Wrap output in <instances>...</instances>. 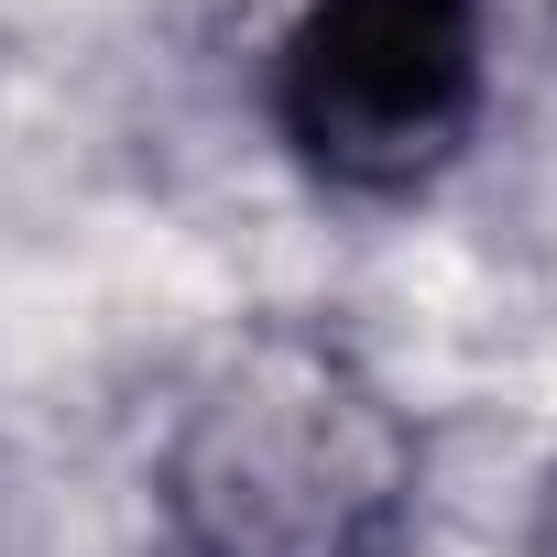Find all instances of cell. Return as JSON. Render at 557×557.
<instances>
[{"label":"cell","instance_id":"cell-1","mask_svg":"<svg viewBox=\"0 0 557 557\" xmlns=\"http://www.w3.org/2000/svg\"><path fill=\"white\" fill-rule=\"evenodd\" d=\"M416 513V416L307 318L240 329L153 437V524L175 557H405Z\"/></svg>","mask_w":557,"mask_h":557},{"label":"cell","instance_id":"cell-2","mask_svg":"<svg viewBox=\"0 0 557 557\" xmlns=\"http://www.w3.org/2000/svg\"><path fill=\"white\" fill-rule=\"evenodd\" d=\"M262 99L307 186L394 208L481 143L492 23L481 0H296Z\"/></svg>","mask_w":557,"mask_h":557},{"label":"cell","instance_id":"cell-3","mask_svg":"<svg viewBox=\"0 0 557 557\" xmlns=\"http://www.w3.org/2000/svg\"><path fill=\"white\" fill-rule=\"evenodd\" d=\"M524 557H557V459L535 481V513H524Z\"/></svg>","mask_w":557,"mask_h":557},{"label":"cell","instance_id":"cell-4","mask_svg":"<svg viewBox=\"0 0 557 557\" xmlns=\"http://www.w3.org/2000/svg\"><path fill=\"white\" fill-rule=\"evenodd\" d=\"M546 12H557V0H546Z\"/></svg>","mask_w":557,"mask_h":557}]
</instances>
